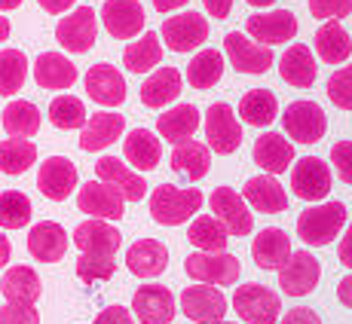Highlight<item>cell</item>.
I'll use <instances>...</instances> for the list:
<instances>
[{
	"label": "cell",
	"instance_id": "6da1fadb",
	"mask_svg": "<svg viewBox=\"0 0 352 324\" xmlns=\"http://www.w3.org/2000/svg\"><path fill=\"white\" fill-rule=\"evenodd\" d=\"M346 227V205L343 202H322L313 205L297 218V235L303 245L309 248H324L337 239Z\"/></svg>",
	"mask_w": 352,
	"mask_h": 324
},
{
	"label": "cell",
	"instance_id": "7a4b0ae2",
	"mask_svg": "<svg viewBox=\"0 0 352 324\" xmlns=\"http://www.w3.org/2000/svg\"><path fill=\"white\" fill-rule=\"evenodd\" d=\"M206 196L196 187H172V184H160L151 196V218L162 227H181L193 218L202 208Z\"/></svg>",
	"mask_w": 352,
	"mask_h": 324
},
{
	"label": "cell",
	"instance_id": "3957f363",
	"mask_svg": "<svg viewBox=\"0 0 352 324\" xmlns=\"http://www.w3.org/2000/svg\"><path fill=\"white\" fill-rule=\"evenodd\" d=\"M233 309L245 324H276L282 319V300L267 285H239L233 294Z\"/></svg>",
	"mask_w": 352,
	"mask_h": 324
},
{
	"label": "cell",
	"instance_id": "277c9868",
	"mask_svg": "<svg viewBox=\"0 0 352 324\" xmlns=\"http://www.w3.org/2000/svg\"><path fill=\"white\" fill-rule=\"evenodd\" d=\"M206 141L208 150L230 157L242 147V123L227 101H214L206 111Z\"/></svg>",
	"mask_w": 352,
	"mask_h": 324
},
{
	"label": "cell",
	"instance_id": "5b68a950",
	"mask_svg": "<svg viewBox=\"0 0 352 324\" xmlns=\"http://www.w3.org/2000/svg\"><path fill=\"white\" fill-rule=\"evenodd\" d=\"M184 273L193 281H202V285H214V288L236 285V279L242 273V263L227 251H196V254H187Z\"/></svg>",
	"mask_w": 352,
	"mask_h": 324
},
{
	"label": "cell",
	"instance_id": "8992f818",
	"mask_svg": "<svg viewBox=\"0 0 352 324\" xmlns=\"http://www.w3.org/2000/svg\"><path fill=\"white\" fill-rule=\"evenodd\" d=\"M285 135L297 144H319L328 132V117L316 101H291L282 113Z\"/></svg>",
	"mask_w": 352,
	"mask_h": 324
},
{
	"label": "cell",
	"instance_id": "52a82bcc",
	"mask_svg": "<svg viewBox=\"0 0 352 324\" xmlns=\"http://www.w3.org/2000/svg\"><path fill=\"white\" fill-rule=\"evenodd\" d=\"M98 37V12L92 6H77L71 16H65L56 25V40L65 52H89Z\"/></svg>",
	"mask_w": 352,
	"mask_h": 324
},
{
	"label": "cell",
	"instance_id": "ba28073f",
	"mask_svg": "<svg viewBox=\"0 0 352 324\" xmlns=\"http://www.w3.org/2000/svg\"><path fill=\"white\" fill-rule=\"evenodd\" d=\"M208 40V22L199 12H181V16H172L162 22L160 31V43H166V49L172 52H193L199 49Z\"/></svg>",
	"mask_w": 352,
	"mask_h": 324
},
{
	"label": "cell",
	"instance_id": "9c48e42d",
	"mask_svg": "<svg viewBox=\"0 0 352 324\" xmlns=\"http://www.w3.org/2000/svg\"><path fill=\"white\" fill-rule=\"evenodd\" d=\"M331 184H334L331 168L319 157H303L291 168V190L303 202H322L331 193Z\"/></svg>",
	"mask_w": 352,
	"mask_h": 324
},
{
	"label": "cell",
	"instance_id": "30bf717a",
	"mask_svg": "<svg viewBox=\"0 0 352 324\" xmlns=\"http://www.w3.org/2000/svg\"><path fill=\"white\" fill-rule=\"evenodd\" d=\"M322 279V263L309 251H291L285 266L279 269V288L285 297H307Z\"/></svg>",
	"mask_w": 352,
	"mask_h": 324
},
{
	"label": "cell",
	"instance_id": "8fae6325",
	"mask_svg": "<svg viewBox=\"0 0 352 324\" xmlns=\"http://www.w3.org/2000/svg\"><path fill=\"white\" fill-rule=\"evenodd\" d=\"M224 56L239 73H267L270 65H273V49L254 43L242 31H230L224 37Z\"/></svg>",
	"mask_w": 352,
	"mask_h": 324
},
{
	"label": "cell",
	"instance_id": "7c38bea8",
	"mask_svg": "<svg viewBox=\"0 0 352 324\" xmlns=\"http://www.w3.org/2000/svg\"><path fill=\"white\" fill-rule=\"evenodd\" d=\"M181 312L196 324H212L227 315V297L214 285H187L181 294Z\"/></svg>",
	"mask_w": 352,
	"mask_h": 324
},
{
	"label": "cell",
	"instance_id": "4fadbf2b",
	"mask_svg": "<svg viewBox=\"0 0 352 324\" xmlns=\"http://www.w3.org/2000/svg\"><path fill=\"white\" fill-rule=\"evenodd\" d=\"M245 34L261 46H276L288 43L297 34V19L291 10H270V12H254L245 22Z\"/></svg>",
	"mask_w": 352,
	"mask_h": 324
},
{
	"label": "cell",
	"instance_id": "5bb4252c",
	"mask_svg": "<svg viewBox=\"0 0 352 324\" xmlns=\"http://www.w3.org/2000/svg\"><path fill=\"white\" fill-rule=\"evenodd\" d=\"M212 211L214 218L224 224V229L230 235H248L254 229V218H252V208L245 205V199H242V193H236L233 187H218V190L212 193Z\"/></svg>",
	"mask_w": 352,
	"mask_h": 324
},
{
	"label": "cell",
	"instance_id": "9a60e30c",
	"mask_svg": "<svg viewBox=\"0 0 352 324\" xmlns=\"http://www.w3.org/2000/svg\"><path fill=\"white\" fill-rule=\"evenodd\" d=\"M101 22H104V28L111 37L117 40H132L138 37L141 31H144V6L138 3V0H104V6H101Z\"/></svg>",
	"mask_w": 352,
	"mask_h": 324
},
{
	"label": "cell",
	"instance_id": "2e32d148",
	"mask_svg": "<svg viewBox=\"0 0 352 324\" xmlns=\"http://www.w3.org/2000/svg\"><path fill=\"white\" fill-rule=\"evenodd\" d=\"M96 181L113 187V190L123 196V202H141L147 196V181L117 157H101L96 162Z\"/></svg>",
	"mask_w": 352,
	"mask_h": 324
},
{
	"label": "cell",
	"instance_id": "e0dca14e",
	"mask_svg": "<svg viewBox=\"0 0 352 324\" xmlns=\"http://www.w3.org/2000/svg\"><path fill=\"white\" fill-rule=\"evenodd\" d=\"M77 208L89 218L98 220H120L126 214V202L113 187L101 184V181H86L77 193Z\"/></svg>",
	"mask_w": 352,
	"mask_h": 324
},
{
	"label": "cell",
	"instance_id": "ac0fdd59",
	"mask_svg": "<svg viewBox=\"0 0 352 324\" xmlns=\"http://www.w3.org/2000/svg\"><path fill=\"white\" fill-rule=\"evenodd\" d=\"M132 315L141 324H172L175 294L166 285H141L132 297Z\"/></svg>",
	"mask_w": 352,
	"mask_h": 324
},
{
	"label": "cell",
	"instance_id": "d6986e66",
	"mask_svg": "<svg viewBox=\"0 0 352 324\" xmlns=\"http://www.w3.org/2000/svg\"><path fill=\"white\" fill-rule=\"evenodd\" d=\"M77 165H74L67 157H50L46 162H40V172H37V187L46 199L52 202H65L67 196L77 190Z\"/></svg>",
	"mask_w": 352,
	"mask_h": 324
},
{
	"label": "cell",
	"instance_id": "ffe728a7",
	"mask_svg": "<svg viewBox=\"0 0 352 324\" xmlns=\"http://www.w3.org/2000/svg\"><path fill=\"white\" fill-rule=\"evenodd\" d=\"M74 245L83 254H96V257H113L123 245V233L117 227H111L107 220L89 218L74 229Z\"/></svg>",
	"mask_w": 352,
	"mask_h": 324
},
{
	"label": "cell",
	"instance_id": "44dd1931",
	"mask_svg": "<svg viewBox=\"0 0 352 324\" xmlns=\"http://www.w3.org/2000/svg\"><path fill=\"white\" fill-rule=\"evenodd\" d=\"M86 95L101 107H120L126 101V80L113 65L101 62L86 71Z\"/></svg>",
	"mask_w": 352,
	"mask_h": 324
},
{
	"label": "cell",
	"instance_id": "7402d4cb",
	"mask_svg": "<svg viewBox=\"0 0 352 324\" xmlns=\"http://www.w3.org/2000/svg\"><path fill=\"white\" fill-rule=\"evenodd\" d=\"M123 132H126L123 113H113V111L92 113V117L86 119V126L80 129V150L98 153V150H104V147H111L117 138H123Z\"/></svg>",
	"mask_w": 352,
	"mask_h": 324
},
{
	"label": "cell",
	"instance_id": "603a6c76",
	"mask_svg": "<svg viewBox=\"0 0 352 324\" xmlns=\"http://www.w3.org/2000/svg\"><path fill=\"white\" fill-rule=\"evenodd\" d=\"M242 199H245L248 208L261 214H282L288 208V193L273 174H257V178H248L245 187H242Z\"/></svg>",
	"mask_w": 352,
	"mask_h": 324
},
{
	"label": "cell",
	"instance_id": "cb8c5ba5",
	"mask_svg": "<svg viewBox=\"0 0 352 324\" xmlns=\"http://www.w3.org/2000/svg\"><path fill=\"white\" fill-rule=\"evenodd\" d=\"M67 245H71V239H67L65 227L56 220H40L28 229V251L40 263H58L65 257Z\"/></svg>",
	"mask_w": 352,
	"mask_h": 324
},
{
	"label": "cell",
	"instance_id": "d4e9b609",
	"mask_svg": "<svg viewBox=\"0 0 352 324\" xmlns=\"http://www.w3.org/2000/svg\"><path fill=\"white\" fill-rule=\"evenodd\" d=\"M34 80L40 89H71L77 83V65L62 52H40L34 62Z\"/></svg>",
	"mask_w": 352,
	"mask_h": 324
},
{
	"label": "cell",
	"instance_id": "484cf974",
	"mask_svg": "<svg viewBox=\"0 0 352 324\" xmlns=\"http://www.w3.org/2000/svg\"><path fill=\"white\" fill-rule=\"evenodd\" d=\"M252 257L257 269H270L279 273L285 266V260L291 257V239L285 235V229L279 227H267L261 229V235H254L252 242Z\"/></svg>",
	"mask_w": 352,
	"mask_h": 324
},
{
	"label": "cell",
	"instance_id": "4316f807",
	"mask_svg": "<svg viewBox=\"0 0 352 324\" xmlns=\"http://www.w3.org/2000/svg\"><path fill=\"white\" fill-rule=\"evenodd\" d=\"M181 89H184L181 71H175V67H153L151 77L141 83V104L160 111V107L172 104L181 95Z\"/></svg>",
	"mask_w": 352,
	"mask_h": 324
},
{
	"label": "cell",
	"instance_id": "83f0119b",
	"mask_svg": "<svg viewBox=\"0 0 352 324\" xmlns=\"http://www.w3.org/2000/svg\"><path fill=\"white\" fill-rule=\"evenodd\" d=\"M168 266V248L157 239H138L129 245L126 251V269L138 279H153V275L166 273Z\"/></svg>",
	"mask_w": 352,
	"mask_h": 324
},
{
	"label": "cell",
	"instance_id": "f1b7e54d",
	"mask_svg": "<svg viewBox=\"0 0 352 324\" xmlns=\"http://www.w3.org/2000/svg\"><path fill=\"white\" fill-rule=\"evenodd\" d=\"M279 77L285 80L294 89H309L319 77V65H316V56L309 52V46L294 43L285 49V56L279 58Z\"/></svg>",
	"mask_w": 352,
	"mask_h": 324
},
{
	"label": "cell",
	"instance_id": "f546056e",
	"mask_svg": "<svg viewBox=\"0 0 352 324\" xmlns=\"http://www.w3.org/2000/svg\"><path fill=\"white\" fill-rule=\"evenodd\" d=\"M254 162L263 168L267 174H282L285 168H291L294 162V144L279 132H267L254 141Z\"/></svg>",
	"mask_w": 352,
	"mask_h": 324
},
{
	"label": "cell",
	"instance_id": "4dcf8cb0",
	"mask_svg": "<svg viewBox=\"0 0 352 324\" xmlns=\"http://www.w3.org/2000/svg\"><path fill=\"white\" fill-rule=\"evenodd\" d=\"M123 157L135 172H153L162 159V144L151 129H132L123 141Z\"/></svg>",
	"mask_w": 352,
	"mask_h": 324
},
{
	"label": "cell",
	"instance_id": "1f68e13d",
	"mask_svg": "<svg viewBox=\"0 0 352 324\" xmlns=\"http://www.w3.org/2000/svg\"><path fill=\"white\" fill-rule=\"evenodd\" d=\"M0 294L6 303H22V306H34L43 294L40 275L31 266H10L0 279Z\"/></svg>",
	"mask_w": 352,
	"mask_h": 324
},
{
	"label": "cell",
	"instance_id": "d6a6232c",
	"mask_svg": "<svg viewBox=\"0 0 352 324\" xmlns=\"http://www.w3.org/2000/svg\"><path fill=\"white\" fill-rule=\"evenodd\" d=\"M196 129H199V111L193 104H175L172 111L160 113L157 119V132L162 141L168 144H181V141H190Z\"/></svg>",
	"mask_w": 352,
	"mask_h": 324
},
{
	"label": "cell",
	"instance_id": "836d02e7",
	"mask_svg": "<svg viewBox=\"0 0 352 324\" xmlns=\"http://www.w3.org/2000/svg\"><path fill=\"white\" fill-rule=\"evenodd\" d=\"M162 62V43L157 31L141 34L135 43H129L123 49V65L129 73H151L153 67H160Z\"/></svg>",
	"mask_w": 352,
	"mask_h": 324
},
{
	"label": "cell",
	"instance_id": "e575fe53",
	"mask_svg": "<svg viewBox=\"0 0 352 324\" xmlns=\"http://www.w3.org/2000/svg\"><path fill=\"white\" fill-rule=\"evenodd\" d=\"M208 165H212V150L199 141H181L172 150V168L178 174H184L187 181H199L208 174Z\"/></svg>",
	"mask_w": 352,
	"mask_h": 324
},
{
	"label": "cell",
	"instance_id": "d590c367",
	"mask_svg": "<svg viewBox=\"0 0 352 324\" xmlns=\"http://www.w3.org/2000/svg\"><path fill=\"white\" fill-rule=\"evenodd\" d=\"M316 52L322 62L328 65H343L352 56V40L340 22H324L316 31Z\"/></svg>",
	"mask_w": 352,
	"mask_h": 324
},
{
	"label": "cell",
	"instance_id": "8d00e7d4",
	"mask_svg": "<svg viewBox=\"0 0 352 324\" xmlns=\"http://www.w3.org/2000/svg\"><path fill=\"white\" fill-rule=\"evenodd\" d=\"M221 77H224V52L218 49H199L187 65V83L199 92L221 83Z\"/></svg>",
	"mask_w": 352,
	"mask_h": 324
},
{
	"label": "cell",
	"instance_id": "74e56055",
	"mask_svg": "<svg viewBox=\"0 0 352 324\" xmlns=\"http://www.w3.org/2000/svg\"><path fill=\"white\" fill-rule=\"evenodd\" d=\"M279 117V101L270 89H252L245 92L239 101V119L248 126H270L273 119Z\"/></svg>",
	"mask_w": 352,
	"mask_h": 324
},
{
	"label": "cell",
	"instance_id": "f35d334b",
	"mask_svg": "<svg viewBox=\"0 0 352 324\" xmlns=\"http://www.w3.org/2000/svg\"><path fill=\"white\" fill-rule=\"evenodd\" d=\"M3 129L10 138H34L40 132V111L37 104L25 98H16L3 111Z\"/></svg>",
	"mask_w": 352,
	"mask_h": 324
},
{
	"label": "cell",
	"instance_id": "ab89813d",
	"mask_svg": "<svg viewBox=\"0 0 352 324\" xmlns=\"http://www.w3.org/2000/svg\"><path fill=\"white\" fill-rule=\"evenodd\" d=\"M187 239H190V245L196 251H227L230 233L214 214H202V218H196L190 229H187Z\"/></svg>",
	"mask_w": 352,
	"mask_h": 324
},
{
	"label": "cell",
	"instance_id": "60d3db41",
	"mask_svg": "<svg viewBox=\"0 0 352 324\" xmlns=\"http://www.w3.org/2000/svg\"><path fill=\"white\" fill-rule=\"evenodd\" d=\"M37 162V147L28 138H6L0 141V172L25 174Z\"/></svg>",
	"mask_w": 352,
	"mask_h": 324
},
{
	"label": "cell",
	"instance_id": "b9f144b4",
	"mask_svg": "<svg viewBox=\"0 0 352 324\" xmlns=\"http://www.w3.org/2000/svg\"><path fill=\"white\" fill-rule=\"evenodd\" d=\"M28 77V56L22 49H0V95L12 98Z\"/></svg>",
	"mask_w": 352,
	"mask_h": 324
},
{
	"label": "cell",
	"instance_id": "7bdbcfd3",
	"mask_svg": "<svg viewBox=\"0 0 352 324\" xmlns=\"http://www.w3.org/2000/svg\"><path fill=\"white\" fill-rule=\"evenodd\" d=\"M89 113H86V104L77 95H56L50 104V123L62 132H74L83 129Z\"/></svg>",
	"mask_w": 352,
	"mask_h": 324
},
{
	"label": "cell",
	"instance_id": "ee69618b",
	"mask_svg": "<svg viewBox=\"0 0 352 324\" xmlns=\"http://www.w3.org/2000/svg\"><path fill=\"white\" fill-rule=\"evenodd\" d=\"M31 199L19 190L0 193V229H22L31 224Z\"/></svg>",
	"mask_w": 352,
	"mask_h": 324
},
{
	"label": "cell",
	"instance_id": "f6af8a7d",
	"mask_svg": "<svg viewBox=\"0 0 352 324\" xmlns=\"http://www.w3.org/2000/svg\"><path fill=\"white\" fill-rule=\"evenodd\" d=\"M117 273V260L113 257H96V254H80L77 260V279L83 285H96V281H107Z\"/></svg>",
	"mask_w": 352,
	"mask_h": 324
},
{
	"label": "cell",
	"instance_id": "bcb514c9",
	"mask_svg": "<svg viewBox=\"0 0 352 324\" xmlns=\"http://www.w3.org/2000/svg\"><path fill=\"white\" fill-rule=\"evenodd\" d=\"M328 98L334 101V107H340V111H352V65L331 73Z\"/></svg>",
	"mask_w": 352,
	"mask_h": 324
},
{
	"label": "cell",
	"instance_id": "7dc6e473",
	"mask_svg": "<svg viewBox=\"0 0 352 324\" xmlns=\"http://www.w3.org/2000/svg\"><path fill=\"white\" fill-rule=\"evenodd\" d=\"M309 16L322 22H340L352 12V0H307Z\"/></svg>",
	"mask_w": 352,
	"mask_h": 324
},
{
	"label": "cell",
	"instance_id": "c3c4849f",
	"mask_svg": "<svg viewBox=\"0 0 352 324\" xmlns=\"http://www.w3.org/2000/svg\"><path fill=\"white\" fill-rule=\"evenodd\" d=\"M331 162L343 184H352V141H337L331 147Z\"/></svg>",
	"mask_w": 352,
	"mask_h": 324
},
{
	"label": "cell",
	"instance_id": "681fc988",
	"mask_svg": "<svg viewBox=\"0 0 352 324\" xmlns=\"http://www.w3.org/2000/svg\"><path fill=\"white\" fill-rule=\"evenodd\" d=\"M0 324H40V312L22 303H6L0 309Z\"/></svg>",
	"mask_w": 352,
	"mask_h": 324
},
{
	"label": "cell",
	"instance_id": "f907efd6",
	"mask_svg": "<svg viewBox=\"0 0 352 324\" xmlns=\"http://www.w3.org/2000/svg\"><path fill=\"white\" fill-rule=\"evenodd\" d=\"M96 324H135V319H132V312H129L126 306H120V303H113V306L101 309V312H98V319H96Z\"/></svg>",
	"mask_w": 352,
	"mask_h": 324
},
{
	"label": "cell",
	"instance_id": "816d5d0a",
	"mask_svg": "<svg viewBox=\"0 0 352 324\" xmlns=\"http://www.w3.org/2000/svg\"><path fill=\"white\" fill-rule=\"evenodd\" d=\"M282 324H322V319L309 306H294V309H288L285 312Z\"/></svg>",
	"mask_w": 352,
	"mask_h": 324
},
{
	"label": "cell",
	"instance_id": "f5cc1de1",
	"mask_svg": "<svg viewBox=\"0 0 352 324\" xmlns=\"http://www.w3.org/2000/svg\"><path fill=\"white\" fill-rule=\"evenodd\" d=\"M337 257H340L346 269H352V224H346V229H343V239L337 245Z\"/></svg>",
	"mask_w": 352,
	"mask_h": 324
},
{
	"label": "cell",
	"instance_id": "db71d44e",
	"mask_svg": "<svg viewBox=\"0 0 352 324\" xmlns=\"http://www.w3.org/2000/svg\"><path fill=\"white\" fill-rule=\"evenodd\" d=\"M206 12H212V19H227L233 10V0H202Z\"/></svg>",
	"mask_w": 352,
	"mask_h": 324
},
{
	"label": "cell",
	"instance_id": "11a10c76",
	"mask_svg": "<svg viewBox=\"0 0 352 324\" xmlns=\"http://www.w3.org/2000/svg\"><path fill=\"white\" fill-rule=\"evenodd\" d=\"M37 3L43 6L46 12H52V16H62V12H67L74 3H77V0H37Z\"/></svg>",
	"mask_w": 352,
	"mask_h": 324
},
{
	"label": "cell",
	"instance_id": "9f6ffc18",
	"mask_svg": "<svg viewBox=\"0 0 352 324\" xmlns=\"http://www.w3.org/2000/svg\"><path fill=\"white\" fill-rule=\"evenodd\" d=\"M337 300H340L343 306H349V309H352V273H349V275H343L340 285H337Z\"/></svg>",
	"mask_w": 352,
	"mask_h": 324
},
{
	"label": "cell",
	"instance_id": "6f0895ef",
	"mask_svg": "<svg viewBox=\"0 0 352 324\" xmlns=\"http://www.w3.org/2000/svg\"><path fill=\"white\" fill-rule=\"evenodd\" d=\"M10 257H12V242H10V235L0 229V269L10 263Z\"/></svg>",
	"mask_w": 352,
	"mask_h": 324
},
{
	"label": "cell",
	"instance_id": "680465c9",
	"mask_svg": "<svg viewBox=\"0 0 352 324\" xmlns=\"http://www.w3.org/2000/svg\"><path fill=\"white\" fill-rule=\"evenodd\" d=\"M190 3V0H153V6H157V12H172L178 10V6Z\"/></svg>",
	"mask_w": 352,
	"mask_h": 324
},
{
	"label": "cell",
	"instance_id": "91938a15",
	"mask_svg": "<svg viewBox=\"0 0 352 324\" xmlns=\"http://www.w3.org/2000/svg\"><path fill=\"white\" fill-rule=\"evenodd\" d=\"M10 19L6 16H0V43H3V40H10Z\"/></svg>",
	"mask_w": 352,
	"mask_h": 324
},
{
	"label": "cell",
	"instance_id": "94428289",
	"mask_svg": "<svg viewBox=\"0 0 352 324\" xmlns=\"http://www.w3.org/2000/svg\"><path fill=\"white\" fill-rule=\"evenodd\" d=\"M25 0H0V12H10V10H19Z\"/></svg>",
	"mask_w": 352,
	"mask_h": 324
},
{
	"label": "cell",
	"instance_id": "6125c7cd",
	"mask_svg": "<svg viewBox=\"0 0 352 324\" xmlns=\"http://www.w3.org/2000/svg\"><path fill=\"white\" fill-rule=\"evenodd\" d=\"M245 3H252L254 10H267V6H273L276 0H245Z\"/></svg>",
	"mask_w": 352,
	"mask_h": 324
},
{
	"label": "cell",
	"instance_id": "be15d7a7",
	"mask_svg": "<svg viewBox=\"0 0 352 324\" xmlns=\"http://www.w3.org/2000/svg\"><path fill=\"white\" fill-rule=\"evenodd\" d=\"M212 324H236V321H224V319H221V321H212Z\"/></svg>",
	"mask_w": 352,
	"mask_h": 324
}]
</instances>
